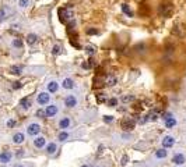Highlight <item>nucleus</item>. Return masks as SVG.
<instances>
[{"instance_id": "31", "label": "nucleus", "mask_w": 186, "mask_h": 167, "mask_svg": "<svg viewBox=\"0 0 186 167\" xmlns=\"http://www.w3.org/2000/svg\"><path fill=\"white\" fill-rule=\"evenodd\" d=\"M118 104V99L116 98H111V99L108 100V106H111V107H115Z\"/></svg>"}, {"instance_id": "33", "label": "nucleus", "mask_w": 186, "mask_h": 167, "mask_svg": "<svg viewBox=\"0 0 186 167\" xmlns=\"http://www.w3.org/2000/svg\"><path fill=\"white\" fill-rule=\"evenodd\" d=\"M4 18H6V10L4 9H0V22L4 21Z\"/></svg>"}, {"instance_id": "21", "label": "nucleus", "mask_w": 186, "mask_h": 167, "mask_svg": "<svg viewBox=\"0 0 186 167\" xmlns=\"http://www.w3.org/2000/svg\"><path fill=\"white\" fill-rule=\"evenodd\" d=\"M94 66H95L94 60H92V59H90L88 61H84L83 64H81V68H84V70H90V68H92Z\"/></svg>"}, {"instance_id": "6", "label": "nucleus", "mask_w": 186, "mask_h": 167, "mask_svg": "<svg viewBox=\"0 0 186 167\" xmlns=\"http://www.w3.org/2000/svg\"><path fill=\"white\" fill-rule=\"evenodd\" d=\"M120 125H122L123 130L130 131V130H133V128H134V125H136V120H134V118H130V117H128V118L122 120Z\"/></svg>"}, {"instance_id": "27", "label": "nucleus", "mask_w": 186, "mask_h": 167, "mask_svg": "<svg viewBox=\"0 0 186 167\" xmlns=\"http://www.w3.org/2000/svg\"><path fill=\"white\" fill-rule=\"evenodd\" d=\"M67 138H69V134H67L66 131H62V132H60V134H59V135H58V139H59V141H60V142L66 141Z\"/></svg>"}, {"instance_id": "13", "label": "nucleus", "mask_w": 186, "mask_h": 167, "mask_svg": "<svg viewBox=\"0 0 186 167\" xmlns=\"http://www.w3.org/2000/svg\"><path fill=\"white\" fill-rule=\"evenodd\" d=\"M31 104H32V102H31V98H22L21 100H20V106H21V109L22 110H28L30 107H31Z\"/></svg>"}, {"instance_id": "37", "label": "nucleus", "mask_w": 186, "mask_h": 167, "mask_svg": "<svg viewBox=\"0 0 186 167\" xmlns=\"http://www.w3.org/2000/svg\"><path fill=\"white\" fill-rule=\"evenodd\" d=\"M16 125V121L14 120H9L7 121V127H14Z\"/></svg>"}, {"instance_id": "20", "label": "nucleus", "mask_w": 186, "mask_h": 167, "mask_svg": "<svg viewBox=\"0 0 186 167\" xmlns=\"http://www.w3.org/2000/svg\"><path fill=\"white\" fill-rule=\"evenodd\" d=\"M37 42H38V35H35V34H30L27 36V43L28 45H35Z\"/></svg>"}, {"instance_id": "29", "label": "nucleus", "mask_w": 186, "mask_h": 167, "mask_svg": "<svg viewBox=\"0 0 186 167\" xmlns=\"http://www.w3.org/2000/svg\"><path fill=\"white\" fill-rule=\"evenodd\" d=\"M85 53H87L88 56L92 57V56L95 54V49H94V47H91V46H87V47H85Z\"/></svg>"}, {"instance_id": "12", "label": "nucleus", "mask_w": 186, "mask_h": 167, "mask_svg": "<svg viewBox=\"0 0 186 167\" xmlns=\"http://www.w3.org/2000/svg\"><path fill=\"white\" fill-rule=\"evenodd\" d=\"M11 157H13V153L11 152H1L0 153V163H3V164H6V163L11 162Z\"/></svg>"}, {"instance_id": "17", "label": "nucleus", "mask_w": 186, "mask_h": 167, "mask_svg": "<svg viewBox=\"0 0 186 167\" xmlns=\"http://www.w3.org/2000/svg\"><path fill=\"white\" fill-rule=\"evenodd\" d=\"M56 151H58V145H56L55 142H50V143L46 145V153H48V155H55Z\"/></svg>"}, {"instance_id": "14", "label": "nucleus", "mask_w": 186, "mask_h": 167, "mask_svg": "<svg viewBox=\"0 0 186 167\" xmlns=\"http://www.w3.org/2000/svg\"><path fill=\"white\" fill-rule=\"evenodd\" d=\"M59 91V84L56 81H49L48 82V92L49 93H55Z\"/></svg>"}, {"instance_id": "26", "label": "nucleus", "mask_w": 186, "mask_h": 167, "mask_svg": "<svg viewBox=\"0 0 186 167\" xmlns=\"http://www.w3.org/2000/svg\"><path fill=\"white\" fill-rule=\"evenodd\" d=\"M122 11L126 14L128 17H133V11L129 9V6L128 4H122Z\"/></svg>"}, {"instance_id": "2", "label": "nucleus", "mask_w": 186, "mask_h": 167, "mask_svg": "<svg viewBox=\"0 0 186 167\" xmlns=\"http://www.w3.org/2000/svg\"><path fill=\"white\" fill-rule=\"evenodd\" d=\"M172 11H174V7L171 3H162L158 7V14L161 17H169L172 14Z\"/></svg>"}, {"instance_id": "1", "label": "nucleus", "mask_w": 186, "mask_h": 167, "mask_svg": "<svg viewBox=\"0 0 186 167\" xmlns=\"http://www.w3.org/2000/svg\"><path fill=\"white\" fill-rule=\"evenodd\" d=\"M59 20L60 22H63L69 28H73V25H76L74 21V11L71 7H63L59 10Z\"/></svg>"}, {"instance_id": "23", "label": "nucleus", "mask_w": 186, "mask_h": 167, "mask_svg": "<svg viewBox=\"0 0 186 167\" xmlns=\"http://www.w3.org/2000/svg\"><path fill=\"white\" fill-rule=\"evenodd\" d=\"M10 73L13 74V75H20V74L22 73V68L18 67V66H13V67L10 68Z\"/></svg>"}, {"instance_id": "30", "label": "nucleus", "mask_w": 186, "mask_h": 167, "mask_svg": "<svg viewBox=\"0 0 186 167\" xmlns=\"http://www.w3.org/2000/svg\"><path fill=\"white\" fill-rule=\"evenodd\" d=\"M98 34H99V31L97 28H88L87 29V35H98Z\"/></svg>"}, {"instance_id": "7", "label": "nucleus", "mask_w": 186, "mask_h": 167, "mask_svg": "<svg viewBox=\"0 0 186 167\" xmlns=\"http://www.w3.org/2000/svg\"><path fill=\"white\" fill-rule=\"evenodd\" d=\"M161 145H162V148H165V149L172 148V146L175 145V138L171 136V135H165L164 138H162V141H161Z\"/></svg>"}, {"instance_id": "16", "label": "nucleus", "mask_w": 186, "mask_h": 167, "mask_svg": "<svg viewBox=\"0 0 186 167\" xmlns=\"http://www.w3.org/2000/svg\"><path fill=\"white\" fill-rule=\"evenodd\" d=\"M24 139H25V136H24V134H22V132H17V134H14V136H13V142H14L16 145H20V143H22V142H24Z\"/></svg>"}, {"instance_id": "42", "label": "nucleus", "mask_w": 186, "mask_h": 167, "mask_svg": "<svg viewBox=\"0 0 186 167\" xmlns=\"http://www.w3.org/2000/svg\"><path fill=\"white\" fill-rule=\"evenodd\" d=\"M95 167H101V166H95Z\"/></svg>"}, {"instance_id": "32", "label": "nucleus", "mask_w": 186, "mask_h": 167, "mask_svg": "<svg viewBox=\"0 0 186 167\" xmlns=\"http://www.w3.org/2000/svg\"><path fill=\"white\" fill-rule=\"evenodd\" d=\"M30 4V0H20L18 1V6L21 7V9H24V7H27V6Z\"/></svg>"}, {"instance_id": "38", "label": "nucleus", "mask_w": 186, "mask_h": 167, "mask_svg": "<svg viewBox=\"0 0 186 167\" xmlns=\"http://www.w3.org/2000/svg\"><path fill=\"white\" fill-rule=\"evenodd\" d=\"M71 45H73V46H74V47H77V49H80V45H79V43H77V42L71 41Z\"/></svg>"}, {"instance_id": "36", "label": "nucleus", "mask_w": 186, "mask_h": 167, "mask_svg": "<svg viewBox=\"0 0 186 167\" xmlns=\"http://www.w3.org/2000/svg\"><path fill=\"white\" fill-rule=\"evenodd\" d=\"M21 86H22V85H21V82H20V81H17V82L13 84V88H14V89H20Z\"/></svg>"}, {"instance_id": "39", "label": "nucleus", "mask_w": 186, "mask_h": 167, "mask_svg": "<svg viewBox=\"0 0 186 167\" xmlns=\"http://www.w3.org/2000/svg\"><path fill=\"white\" fill-rule=\"evenodd\" d=\"M16 155H17V157H21V156H22V155H24V152H22V151H21V149H20V152H17Z\"/></svg>"}, {"instance_id": "15", "label": "nucleus", "mask_w": 186, "mask_h": 167, "mask_svg": "<svg viewBox=\"0 0 186 167\" xmlns=\"http://www.w3.org/2000/svg\"><path fill=\"white\" fill-rule=\"evenodd\" d=\"M70 124H71V120H70L69 117H63L62 120L59 121V128H62V130H66V128H69Z\"/></svg>"}, {"instance_id": "24", "label": "nucleus", "mask_w": 186, "mask_h": 167, "mask_svg": "<svg viewBox=\"0 0 186 167\" xmlns=\"http://www.w3.org/2000/svg\"><path fill=\"white\" fill-rule=\"evenodd\" d=\"M105 82H106V85H108V86H115V85H116V82H118V79H116V77H108Z\"/></svg>"}, {"instance_id": "11", "label": "nucleus", "mask_w": 186, "mask_h": 167, "mask_svg": "<svg viewBox=\"0 0 186 167\" xmlns=\"http://www.w3.org/2000/svg\"><path fill=\"white\" fill-rule=\"evenodd\" d=\"M34 146L38 149H42L43 146H46V138L45 136H37L34 139Z\"/></svg>"}, {"instance_id": "28", "label": "nucleus", "mask_w": 186, "mask_h": 167, "mask_svg": "<svg viewBox=\"0 0 186 167\" xmlns=\"http://www.w3.org/2000/svg\"><path fill=\"white\" fill-rule=\"evenodd\" d=\"M60 53H62V47L59 46V45H53V47H52V54L58 56V54H60Z\"/></svg>"}, {"instance_id": "34", "label": "nucleus", "mask_w": 186, "mask_h": 167, "mask_svg": "<svg viewBox=\"0 0 186 167\" xmlns=\"http://www.w3.org/2000/svg\"><path fill=\"white\" fill-rule=\"evenodd\" d=\"M104 121H105V123H112V121H113V117H112V116H105V117H104Z\"/></svg>"}, {"instance_id": "43", "label": "nucleus", "mask_w": 186, "mask_h": 167, "mask_svg": "<svg viewBox=\"0 0 186 167\" xmlns=\"http://www.w3.org/2000/svg\"><path fill=\"white\" fill-rule=\"evenodd\" d=\"M3 167H4V166H3Z\"/></svg>"}, {"instance_id": "40", "label": "nucleus", "mask_w": 186, "mask_h": 167, "mask_svg": "<svg viewBox=\"0 0 186 167\" xmlns=\"http://www.w3.org/2000/svg\"><path fill=\"white\" fill-rule=\"evenodd\" d=\"M13 167H24V164H21V163H17V164H14Z\"/></svg>"}, {"instance_id": "5", "label": "nucleus", "mask_w": 186, "mask_h": 167, "mask_svg": "<svg viewBox=\"0 0 186 167\" xmlns=\"http://www.w3.org/2000/svg\"><path fill=\"white\" fill-rule=\"evenodd\" d=\"M49 100H50V95H49V92H41V93H38L37 102H38L39 106H45V104H48Z\"/></svg>"}, {"instance_id": "8", "label": "nucleus", "mask_w": 186, "mask_h": 167, "mask_svg": "<svg viewBox=\"0 0 186 167\" xmlns=\"http://www.w3.org/2000/svg\"><path fill=\"white\" fill-rule=\"evenodd\" d=\"M64 106L66 107H69V109H73L77 106V98H76L74 95H69V96H66L64 98Z\"/></svg>"}, {"instance_id": "35", "label": "nucleus", "mask_w": 186, "mask_h": 167, "mask_svg": "<svg viewBox=\"0 0 186 167\" xmlns=\"http://www.w3.org/2000/svg\"><path fill=\"white\" fill-rule=\"evenodd\" d=\"M37 116H38V117H43V116H46V114H45V110H42V109L37 110Z\"/></svg>"}, {"instance_id": "22", "label": "nucleus", "mask_w": 186, "mask_h": 167, "mask_svg": "<svg viewBox=\"0 0 186 167\" xmlns=\"http://www.w3.org/2000/svg\"><path fill=\"white\" fill-rule=\"evenodd\" d=\"M120 100H122L123 103H130V102L134 100V95H123L122 98H120Z\"/></svg>"}, {"instance_id": "19", "label": "nucleus", "mask_w": 186, "mask_h": 167, "mask_svg": "<svg viewBox=\"0 0 186 167\" xmlns=\"http://www.w3.org/2000/svg\"><path fill=\"white\" fill-rule=\"evenodd\" d=\"M167 156H168V151H165V148L158 149V151L155 152V157H157V159H165Z\"/></svg>"}, {"instance_id": "18", "label": "nucleus", "mask_w": 186, "mask_h": 167, "mask_svg": "<svg viewBox=\"0 0 186 167\" xmlns=\"http://www.w3.org/2000/svg\"><path fill=\"white\" fill-rule=\"evenodd\" d=\"M62 85H63L64 89H73L74 88V81H73L71 78H64Z\"/></svg>"}, {"instance_id": "41", "label": "nucleus", "mask_w": 186, "mask_h": 167, "mask_svg": "<svg viewBox=\"0 0 186 167\" xmlns=\"http://www.w3.org/2000/svg\"><path fill=\"white\" fill-rule=\"evenodd\" d=\"M81 167H90V166H88V164H83V166H81Z\"/></svg>"}, {"instance_id": "10", "label": "nucleus", "mask_w": 186, "mask_h": 167, "mask_svg": "<svg viewBox=\"0 0 186 167\" xmlns=\"http://www.w3.org/2000/svg\"><path fill=\"white\" fill-rule=\"evenodd\" d=\"M58 111H59V107L56 104H49L46 107V110H45V114H46V117H55L58 114Z\"/></svg>"}, {"instance_id": "4", "label": "nucleus", "mask_w": 186, "mask_h": 167, "mask_svg": "<svg viewBox=\"0 0 186 167\" xmlns=\"http://www.w3.org/2000/svg\"><path fill=\"white\" fill-rule=\"evenodd\" d=\"M39 132H41V125L37 124V123H32L27 127V134L30 136H37Z\"/></svg>"}, {"instance_id": "3", "label": "nucleus", "mask_w": 186, "mask_h": 167, "mask_svg": "<svg viewBox=\"0 0 186 167\" xmlns=\"http://www.w3.org/2000/svg\"><path fill=\"white\" fill-rule=\"evenodd\" d=\"M162 118H164V123H165V127H167V128H174V127L178 124L176 118L171 114V113H165V114H162Z\"/></svg>"}, {"instance_id": "25", "label": "nucleus", "mask_w": 186, "mask_h": 167, "mask_svg": "<svg viewBox=\"0 0 186 167\" xmlns=\"http://www.w3.org/2000/svg\"><path fill=\"white\" fill-rule=\"evenodd\" d=\"M11 45L16 47V49H21V47H22V41H21V39H18V38H16V39H13Z\"/></svg>"}, {"instance_id": "9", "label": "nucleus", "mask_w": 186, "mask_h": 167, "mask_svg": "<svg viewBox=\"0 0 186 167\" xmlns=\"http://www.w3.org/2000/svg\"><path fill=\"white\" fill-rule=\"evenodd\" d=\"M185 162H186V157L183 153H175L174 157H172V163H174V164H178V166L185 164Z\"/></svg>"}]
</instances>
